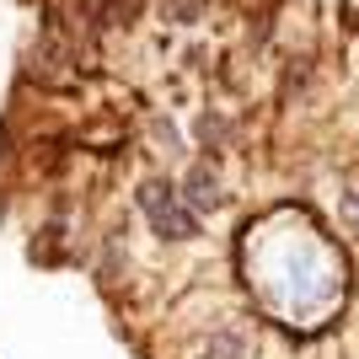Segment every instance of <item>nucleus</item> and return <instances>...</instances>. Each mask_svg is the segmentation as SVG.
Returning <instances> with one entry per match:
<instances>
[{
  "mask_svg": "<svg viewBox=\"0 0 359 359\" xmlns=\"http://www.w3.org/2000/svg\"><path fill=\"white\" fill-rule=\"evenodd\" d=\"M188 359H257V344H252L247 327H215L194 344Z\"/></svg>",
  "mask_w": 359,
  "mask_h": 359,
  "instance_id": "7ed1b4c3",
  "label": "nucleus"
},
{
  "mask_svg": "<svg viewBox=\"0 0 359 359\" xmlns=\"http://www.w3.org/2000/svg\"><path fill=\"white\" fill-rule=\"evenodd\" d=\"M338 225L348 231V241H359V182H348L338 194Z\"/></svg>",
  "mask_w": 359,
  "mask_h": 359,
  "instance_id": "20e7f679",
  "label": "nucleus"
},
{
  "mask_svg": "<svg viewBox=\"0 0 359 359\" xmlns=\"http://www.w3.org/2000/svg\"><path fill=\"white\" fill-rule=\"evenodd\" d=\"M135 210L140 220L150 225V236L166 241V247H182V241H194L204 225H198V215L182 204L177 182L166 177V172H145V177L135 182Z\"/></svg>",
  "mask_w": 359,
  "mask_h": 359,
  "instance_id": "f257e3e1",
  "label": "nucleus"
},
{
  "mask_svg": "<svg viewBox=\"0 0 359 359\" xmlns=\"http://www.w3.org/2000/svg\"><path fill=\"white\" fill-rule=\"evenodd\" d=\"M177 194H182V204L198 215V220H210L215 210H225V182H220V172H215V161L210 156H198L188 172H182V182H177Z\"/></svg>",
  "mask_w": 359,
  "mask_h": 359,
  "instance_id": "f03ea898",
  "label": "nucleus"
}]
</instances>
